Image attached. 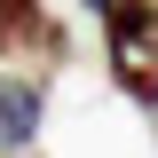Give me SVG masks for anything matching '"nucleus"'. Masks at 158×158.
Instances as JSON below:
<instances>
[{
    "instance_id": "1",
    "label": "nucleus",
    "mask_w": 158,
    "mask_h": 158,
    "mask_svg": "<svg viewBox=\"0 0 158 158\" xmlns=\"http://www.w3.org/2000/svg\"><path fill=\"white\" fill-rule=\"evenodd\" d=\"M103 32V63H111L118 95L135 111H158V16L142 0H87Z\"/></svg>"
},
{
    "instance_id": "2",
    "label": "nucleus",
    "mask_w": 158,
    "mask_h": 158,
    "mask_svg": "<svg viewBox=\"0 0 158 158\" xmlns=\"http://www.w3.org/2000/svg\"><path fill=\"white\" fill-rule=\"evenodd\" d=\"M40 118H48V87H40V71H8L0 79V150L24 158L40 142Z\"/></svg>"
},
{
    "instance_id": "3",
    "label": "nucleus",
    "mask_w": 158,
    "mask_h": 158,
    "mask_svg": "<svg viewBox=\"0 0 158 158\" xmlns=\"http://www.w3.org/2000/svg\"><path fill=\"white\" fill-rule=\"evenodd\" d=\"M40 16H48V0H0V63H16L24 48H32Z\"/></svg>"
}]
</instances>
